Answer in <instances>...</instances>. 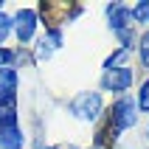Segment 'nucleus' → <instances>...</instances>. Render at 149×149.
Returning a JSON list of instances; mask_svg holds the SVG:
<instances>
[{
	"instance_id": "7ed1b4c3",
	"label": "nucleus",
	"mask_w": 149,
	"mask_h": 149,
	"mask_svg": "<svg viewBox=\"0 0 149 149\" xmlns=\"http://www.w3.org/2000/svg\"><path fill=\"white\" fill-rule=\"evenodd\" d=\"M101 87L110 90V93H127L130 87H132V68L121 65V68H113V70H104Z\"/></svg>"
},
{
	"instance_id": "4468645a",
	"label": "nucleus",
	"mask_w": 149,
	"mask_h": 149,
	"mask_svg": "<svg viewBox=\"0 0 149 149\" xmlns=\"http://www.w3.org/2000/svg\"><path fill=\"white\" fill-rule=\"evenodd\" d=\"M11 59H14V54H11V51H6V48H0V68H6V65H11Z\"/></svg>"
},
{
	"instance_id": "f257e3e1",
	"label": "nucleus",
	"mask_w": 149,
	"mask_h": 149,
	"mask_svg": "<svg viewBox=\"0 0 149 149\" xmlns=\"http://www.w3.org/2000/svg\"><path fill=\"white\" fill-rule=\"evenodd\" d=\"M110 121H113V130H116V132H124V130L135 127V121H138L135 101L130 99V96H121V99L113 104V110H110Z\"/></svg>"
},
{
	"instance_id": "f8f14e48",
	"label": "nucleus",
	"mask_w": 149,
	"mask_h": 149,
	"mask_svg": "<svg viewBox=\"0 0 149 149\" xmlns=\"http://www.w3.org/2000/svg\"><path fill=\"white\" fill-rule=\"evenodd\" d=\"M141 62H143V68L149 70V31L141 37Z\"/></svg>"
},
{
	"instance_id": "39448f33",
	"label": "nucleus",
	"mask_w": 149,
	"mask_h": 149,
	"mask_svg": "<svg viewBox=\"0 0 149 149\" xmlns=\"http://www.w3.org/2000/svg\"><path fill=\"white\" fill-rule=\"evenodd\" d=\"M107 17H110V28H113L116 34H130L132 25H135L132 8L124 6V3H110L107 6Z\"/></svg>"
},
{
	"instance_id": "20e7f679",
	"label": "nucleus",
	"mask_w": 149,
	"mask_h": 149,
	"mask_svg": "<svg viewBox=\"0 0 149 149\" xmlns=\"http://www.w3.org/2000/svg\"><path fill=\"white\" fill-rule=\"evenodd\" d=\"M11 28H14L20 45H23V42H31L34 31H37V11H34V8H20L14 14V20H11Z\"/></svg>"
},
{
	"instance_id": "9b49d317",
	"label": "nucleus",
	"mask_w": 149,
	"mask_h": 149,
	"mask_svg": "<svg viewBox=\"0 0 149 149\" xmlns=\"http://www.w3.org/2000/svg\"><path fill=\"white\" fill-rule=\"evenodd\" d=\"M138 110H143V113H149V79L143 82L141 93H138Z\"/></svg>"
},
{
	"instance_id": "9d476101",
	"label": "nucleus",
	"mask_w": 149,
	"mask_h": 149,
	"mask_svg": "<svg viewBox=\"0 0 149 149\" xmlns=\"http://www.w3.org/2000/svg\"><path fill=\"white\" fill-rule=\"evenodd\" d=\"M132 20L135 23H149V0H143L132 8Z\"/></svg>"
},
{
	"instance_id": "0eeeda50",
	"label": "nucleus",
	"mask_w": 149,
	"mask_h": 149,
	"mask_svg": "<svg viewBox=\"0 0 149 149\" xmlns=\"http://www.w3.org/2000/svg\"><path fill=\"white\" fill-rule=\"evenodd\" d=\"M59 45H62V31L59 28H48L45 37L40 40V45H37V59H48Z\"/></svg>"
},
{
	"instance_id": "2eb2a0df",
	"label": "nucleus",
	"mask_w": 149,
	"mask_h": 149,
	"mask_svg": "<svg viewBox=\"0 0 149 149\" xmlns=\"http://www.w3.org/2000/svg\"><path fill=\"white\" fill-rule=\"evenodd\" d=\"M51 149H59V146H51Z\"/></svg>"
},
{
	"instance_id": "1a4fd4ad",
	"label": "nucleus",
	"mask_w": 149,
	"mask_h": 149,
	"mask_svg": "<svg viewBox=\"0 0 149 149\" xmlns=\"http://www.w3.org/2000/svg\"><path fill=\"white\" fill-rule=\"evenodd\" d=\"M6 127H17V99L0 101V130Z\"/></svg>"
},
{
	"instance_id": "6e6552de",
	"label": "nucleus",
	"mask_w": 149,
	"mask_h": 149,
	"mask_svg": "<svg viewBox=\"0 0 149 149\" xmlns=\"http://www.w3.org/2000/svg\"><path fill=\"white\" fill-rule=\"evenodd\" d=\"M23 146H25V138H23L20 124L0 130V149H23Z\"/></svg>"
},
{
	"instance_id": "ddd939ff",
	"label": "nucleus",
	"mask_w": 149,
	"mask_h": 149,
	"mask_svg": "<svg viewBox=\"0 0 149 149\" xmlns=\"http://www.w3.org/2000/svg\"><path fill=\"white\" fill-rule=\"evenodd\" d=\"M8 31H11V17H6L3 11H0V42L8 37Z\"/></svg>"
},
{
	"instance_id": "423d86ee",
	"label": "nucleus",
	"mask_w": 149,
	"mask_h": 149,
	"mask_svg": "<svg viewBox=\"0 0 149 149\" xmlns=\"http://www.w3.org/2000/svg\"><path fill=\"white\" fill-rule=\"evenodd\" d=\"M17 99V70L11 65L0 68V101Z\"/></svg>"
},
{
	"instance_id": "f03ea898",
	"label": "nucleus",
	"mask_w": 149,
	"mask_h": 149,
	"mask_svg": "<svg viewBox=\"0 0 149 149\" xmlns=\"http://www.w3.org/2000/svg\"><path fill=\"white\" fill-rule=\"evenodd\" d=\"M70 113H73L76 118H82V121H96L99 113H101V96L99 93H90V90L79 93V96L70 101Z\"/></svg>"
}]
</instances>
